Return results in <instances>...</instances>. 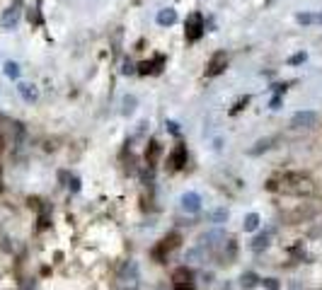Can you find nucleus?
<instances>
[{
  "label": "nucleus",
  "mask_w": 322,
  "mask_h": 290,
  "mask_svg": "<svg viewBox=\"0 0 322 290\" xmlns=\"http://www.w3.org/2000/svg\"><path fill=\"white\" fill-rule=\"evenodd\" d=\"M269 189L289 194V196H310L315 191V181L308 174H303V172H286L278 179H271Z\"/></svg>",
  "instance_id": "1"
},
{
  "label": "nucleus",
  "mask_w": 322,
  "mask_h": 290,
  "mask_svg": "<svg viewBox=\"0 0 322 290\" xmlns=\"http://www.w3.org/2000/svg\"><path fill=\"white\" fill-rule=\"evenodd\" d=\"M204 29H206L204 17H201L199 12H191L187 17V22H184V36H187L189 41H199L201 36H204Z\"/></svg>",
  "instance_id": "2"
},
{
  "label": "nucleus",
  "mask_w": 322,
  "mask_h": 290,
  "mask_svg": "<svg viewBox=\"0 0 322 290\" xmlns=\"http://www.w3.org/2000/svg\"><path fill=\"white\" fill-rule=\"evenodd\" d=\"M177 247H179V234L177 232L167 234L165 239H160V245L153 249V259H155V261H165V259L170 257Z\"/></svg>",
  "instance_id": "3"
},
{
  "label": "nucleus",
  "mask_w": 322,
  "mask_h": 290,
  "mask_svg": "<svg viewBox=\"0 0 322 290\" xmlns=\"http://www.w3.org/2000/svg\"><path fill=\"white\" fill-rule=\"evenodd\" d=\"M228 66V56H225V51H216L209 61V66H206V75L209 78H216V75H221L223 70Z\"/></svg>",
  "instance_id": "4"
},
{
  "label": "nucleus",
  "mask_w": 322,
  "mask_h": 290,
  "mask_svg": "<svg viewBox=\"0 0 322 290\" xmlns=\"http://www.w3.org/2000/svg\"><path fill=\"white\" fill-rule=\"evenodd\" d=\"M20 17H22V3H12L10 8L3 12V27L5 29H15L17 22H20Z\"/></svg>",
  "instance_id": "5"
},
{
  "label": "nucleus",
  "mask_w": 322,
  "mask_h": 290,
  "mask_svg": "<svg viewBox=\"0 0 322 290\" xmlns=\"http://www.w3.org/2000/svg\"><path fill=\"white\" fill-rule=\"evenodd\" d=\"M167 165H170L172 172H177V169H182L184 165H187V148H184L182 143L175 145V150H172L170 157H167Z\"/></svg>",
  "instance_id": "6"
},
{
  "label": "nucleus",
  "mask_w": 322,
  "mask_h": 290,
  "mask_svg": "<svg viewBox=\"0 0 322 290\" xmlns=\"http://www.w3.org/2000/svg\"><path fill=\"white\" fill-rule=\"evenodd\" d=\"M163 66H165V56H155L153 61H143V63H138V73L141 75H155V73H160L163 70Z\"/></svg>",
  "instance_id": "7"
},
{
  "label": "nucleus",
  "mask_w": 322,
  "mask_h": 290,
  "mask_svg": "<svg viewBox=\"0 0 322 290\" xmlns=\"http://www.w3.org/2000/svg\"><path fill=\"white\" fill-rule=\"evenodd\" d=\"M179 203H182V208H184L187 213H199L201 211V196L196 194V191H187V194H182Z\"/></svg>",
  "instance_id": "8"
},
{
  "label": "nucleus",
  "mask_w": 322,
  "mask_h": 290,
  "mask_svg": "<svg viewBox=\"0 0 322 290\" xmlns=\"http://www.w3.org/2000/svg\"><path fill=\"white\" fill-rule=\"evenodd\" d=\"M317 121V114L315 112H298L293 119H291V126L293 128H310Z\"/></svg>",
  "instance_id": "9"
},
{
  "label": "nucleus",
  "mask_w": 322,
  "mask_h": 290,
  "mask_svg": "<svg viewBox=\"0 0 322 290\" xmlns=\"http://www.w3.org/2000/svg\"><path fill=\"white\" fill-rule=\"evenodd\" d=\"M160 155H163L160 143H157V140H150V143H148V150H145V162H148V167H155Z\"/></svg>",
  "instance_id": "10"
},
{
  "label": "nucleus",
  "mask_w": 322,
  "mask_h": 290,
  "mask_svg": "<svg viewBox=\"0 0 322 290\" xmlns=\"http://www.w3.org/2000/svg\"><path fill=\"white\" fill-rule=\"evenodd\" d=\"M17 92H20V97H22L24 102L39 100V89L34 87V85H29V82H20V85H17Z\"/></svg>",
  "instance_id": "11"
},
{
  "label": "nucleus",
  "mask_w": 322,
  "mask_h": 290,
  "mask_svg": "<svg viewBox=\"0 0 322 290\" xmlns=\"http://www.w3.org/2000/svg\"><path fill=\"white\" fill-rule=\"evenodd\" d=\"M175 22H177V12L172 10V8L157 12V24L160 27H170V24H175Z\"/></svg>",
  "instance_id": "12"
},
{
  "label": "nucleus",
  "mask_w": 322,
  "mask_h": 290,
  "mask_svg": "<svg viewBox=\"0 0 322 290\" xmlns=\"http://www.w3.org/2000/svg\"><path fill=\"white\" fill-rule=\"evenodd\" d=\"M138 278V266L136 261H126L122 266V280H136Z\"/></svg>",
  "instance_id": "13"
},
{
  "label": "nucleus",
  "mask_w": 322,
  "mask_h": 290,
  "mask_svg": "<svg viewBox=\"0 0 322 290\" xmlns=\"http://www.w3.org/2000/svg\"><path fill=\"white\" fill-rule=\"evenodd\" d=\"M172 280H175V283H191V271H189L187 266L177 268V271L172 273Z\"/></svg>",
  "instance_id": "14"
},
{
  "label": "nucleus",
  "mask_w": 322,
  "mask_h": 290,
  "mask_svg": "<svg viewBox=\"0 0 322 290\" xmlns=\"http://www.w3.org/2000/svg\"><path fill=\"white\" fill-rule=\"evenodd\" d=\"M245 232H255L257 227H259V215H257V213H250V215H247V218H245Z\"/></svg>",
  "instance_id": "15"
},
{
  "label": "nucleus",
  "mask_w": 322,
  "mask_h": 290,
  "mask_svg": "<svg viewBox=\"0 0 322 290\" xmlns=\"http://www.w3.org/2000/svg\"><path fill=\"white\" fill-rule=\"evenodd\" d=\"M269 237H271V232L259 234L255 242H252V249H255V252H262V249H267V247H269Z\"/></svg>",
  "instance_id": "16"
},
{
  "label": "nucleus",
  "mask_w": 322,
  "mask_h": 290,
  "mask_svg": "<svg viewBox=\"0 0 322 290\" xmlns=\"http://www.w3.org/2000/svg\"><path fill=\"white\" fill-rule=\"evenodd\" d=\"M122 104H124V109H122L124 116H129V114H134V112H136V97H134V94H126Z\"/></svg>",
  "instance_id": "17"
},
{
  "label": "nucleus",
  "mask_w": 322,
  "mask_h": 290,
  "mask_svg": "<svg viewBox=\"0 0 322 290\" xmlns=\"http://www.w3.org/2000/svg\"><path fill=\"white\" fill-rule=\"evenodd\" d=\"M5 75L12 80H17L20 78V66H17L15 61H8V63H5Z\"/></svg>",
  "instance_id": "18"
},
{
  "label": "nucleus",
  "mask_w": 322,
  "mask_h": 290,
  "mask_svg": "<svg viewBox=\"0 0 322 290\" xmlns=\"http://www.w3.org/2000/svg\"><path fill=\"white\" fill-rule=\"evenodd\" d=\"M271 143H274V138H264V140H259L255 148H250V155H259V153H262V150H267Z\"/></svg>",
  "instance_id": "19"
},
{
  "label": "nucleus",
  "mask_w": 322,
  "mask_h": 290,
  "mask_svg": "<svg viewBox=\"0 0 322 290\" xmlns=\"http://www.w3.org/2000/svg\"><path fill=\"white\" fill-rule=\"evenodd\" d=\"M296 22H298V24H312V22H317V15H310V12H298V15H296Z\"/></svg>",
  "instance_id": "20"
},
{
  "label": "nucleus",
  "mask_w": 322,
  "mask_h": 290,
  "mask_svg": "<svg viewBox=\"0 0 322 290\" xmlns=\"http://www.w3.org/2000/svg\"><path fill=\"white\" fill-rule=\"evenodd\" d=\"M305 58H308V54H305V51H300V54H296V56H291V58H289V63H291V66H300V63H303Z\"/></svg>",
  "instance_id": "21"
},
{
  "label": "nucleus",
  "mask_w": 322,
  "mask_h": 290,
  "mask_svg": "<svg viewBox=\"0 0 322 290\" xmlns=\"http://www.w3.org/2000/svg\"><path fill=\"white\" fill-rule=\"evenodd\" d=\"M122 73H124V75H131V73H138V70H136V66H134V63H131V61H124Z\"/></svg>",
  "instance_id": "22"
},
{
  "label": "nucleus",
  "mask_w": 322,
  "mask_h": 290,
  "mask_svg": "<svg viewBox=\"0 0 322 290\" xmlns=\"http://www.w3.org/2000/svg\"><path fill=\"white\" fill-rule=\"evenodd\" d=\"M262 285H264L267 290H278L276 278H264V280H262Z\"/></svg>",
  "instance_id": "23"
},
{
  "label": "nucleus",
  "mask_w": 322,
  "mask_h": 290,
  "mask_svg": "<svg viewBox=\"0 0 322 290\" xmlns=\"http://www.w3.org/2000/svg\"><path fill=\"white\" fill-rule=\"evenodd\" d=\"M225 218H228V211H216L213 213V220H216V223H223V220H225Z\"/></svg>",
  "instance_id": "24"
},
{
  "label": "nucleus",
  "mask_w": 322,
  "mask_h": 290,
  "mask_svg": "<svg viewBox=\"0 0 322 290\" xmlns=\"http://www.w3.org/2000/svg\"><path fill=\"white\" fill-rule=\"evenodd\" d=\"M68 189H70V191H80V179L78 177H70V181H68Z\"/></svg>",
  "instance_id": "25"
},
{
  "label": "nucleus",
  "mask_w": 322,
  "mask_h": 290,
  "mask_svg": "<svg viewBox=\"0 0 322 290\" xmlns=\"http://www.w3.org/2000/svg\"><path fill=\"white\" fill-rule=\"evenodd\" d=\"M247 102H250V97H245V100H240V102H237V104H235V107H233V114H237V112H240V109H243V107H247Z\"/></svg>",
  "instance_id": "26"
},
{
  "label": "nucleus",
  "mask_w": 322,
  "mask_h": 290,
  "mask_svg": "<svg viewBox=\"0 0 322 290\" xmlns=\"http://www.w3.org/2000/svg\"><path fill=\"white\" fill-rule=\"evenodd\" d=\"M255 273H247V276H243V283L245 285H255Z\"/></svg>",
  "instance_id": "27"
},
{
  "label": "nucleus",
  "mask_w": 322,
  "mask_h": 290,
  "mask_svg": "<svg viewBox=\"0 0 322 290\" xmlns=\"http://www.w3.org/2000/svg\"><path fill=\"white\" fill-rule=\"evenodd\" d=\"M175 290H194L191 283H175Z\"/></svg>",
  "instance_id": "28"
},
{
  "label": "nucleus",
  "mask_w": 322,
  "mask_h": 290,
  "mask_svg": "<svg viewBox=\"0 0 322 290\" xmlns=\"http://www.w3.org/2000/svg\"><path fill=\"white\" fill-rule=\"evenodd\" d=\"M165 126H167V131H170V133H179V128H177V123H175V121H167Z\"/></svg>",
  "instance_id": "29"
},
{
  "label": "nucleus",
  "mask_w": 322,
  "mask_h": 290,
  "mask_svg": "<svg viewBox=\"0 0 322 290\" xmlns=\"http://www.w3.org/2000/svg\"><path fill=\"white\" fill-rule=\"evenodd\" d=\"M278 107H281V97H274V100H271V109H278Z\"/></svg>",
  "instance_id": "30"
},
{
  "label": "nucleus",
  "mask_w": 322,
  "mask_h": 290,
  "mask_svg": "<svg viewBox=\"0 0 322 290\" xmlns=\"http://www.w3.org/2000/svg\"><path fill=\"white\" fill-rule=\"evenodd\" d=\"M317 22H320V24H322V12H320V15H317Z\"/></svg>",
  "instance_id": "31"
},
{
  "label": "nucleus",
  "mask_w": 322,
  "mask_h": 290,
  "mask_svg": "<svg viewBox=\"0 0 322 290\" xmlns=\"http://www.w3.org/2000/svg\"><path fill=\"white\" fill-rule=\"evenodd\" d=\"M267 3H274V0H267Z\"/></svg>",
  "instance_id": "32"
}]
</instances>
